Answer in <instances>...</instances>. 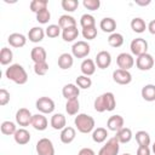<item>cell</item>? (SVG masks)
<instances>
[{
    "instance_id": "obj_25",
    "label": "cell",
    "mask_w": 155,
    "mask_h": 155,
    "mask_svg": "<svg viewBox=\"0 0 155 155\" xmlns=\"http://www.w3.org/2000/svg\"><path fill=\"white\" fill-rule=\"evenodd\" d=\"M74 64V56L70 53H62L58 57V67L63 70L70 69Z\"/></svg>"
},
{
    "instance_id": "obj_43",
    "label": "cell",
    "mask_w": 155,
    "mask_h": 155,
    "mask_svg": "<svg viewBox=\"0 0 155 155\" xmlns=\"http://www.w3.org/2000/svg\"><path fill=\"white\" fill-rule=\"evenodd\" d=\"M48 71V64L47 62H42V63H35L34 64V73L39 76H44L46 75V73Z\"/></svg>"
},
{
    "instance_id": "obj_15",
    "label": "cell",
    "mask_w": 155,
    "mask_h": 155,
    "mask_svg": "<svg viewBox=\"0 0 155 155\" xmlns=\"http://www.w3.org/2000/svg\"><path fill=\"white\" fill-rule=\"evenodd\" d=\"M124 124H125V121L121 115H111L107 121V127L110 131L117 132L121 128H124Z\"/></svg>"
},
{
    "instance_id": "obj_9",
    "label": "cell",
    "mask_w": 155,
    "mask_h": 155,
    "mask_svg": "<svg viewBox=\"0 0 155 155\" xmlns=\"http://www.w3.org/2000/svg\"><path fill=\"white\" fill-rule=\"evenodd\" d=\"M116 64H117L119 69L130 70L134 65V58H133V56L131 53L122 52L116 57Z\"/></svg>"
},
{
    "instance_id": "obj_8",
    "label": "cell",
    "mask_w": 155,
    "mask_h": 155,
    "mask_svg": "<svg viewBox=\"0 0 155 155\" xmlns=\"http://www.w3.org/2000/svg\"><path fill=\"white\" fill-rule=\"evenodd\" d=\"M36 153L38 155H54V147L51 139L41 138L36 143Z\"/></svg>"
},
{
    "instance_id": "obj_22",
    "label": "cell",
    "mask_w": 155,
    "mask_h": 155,
    "mask_svg": "<svg viewBox=\"0 0 155 155\" xmlns=\"http://www.w3.org/2000/svg\"><path fill=\"white\" fill-rule=\"evenodd\" d=\"M13 138H15V142L17 144L24 145V144H28L29 143V140H30V133L24 127H22V128H18L16 131V133L13 134Z\"/></svg>"
},
{
    "instance_id": "obj_39",
    "label": "cell",
    "mask_w": 155,
    "mask_h": 155,
    "mask_svg": "<svg viewBox=\"0 0 155 155\" xmlns=\"http://www.w3.org/2000/svg\"><path fill=\"white\" fill-rule=\"evenodd\" d=\"M75 82H76V86H78L79 88H82V90H87V88H90L91 85H92L91 78H88V76H86V75H79V76L76 78Z\"/></svg>"
},
{
    "instance_id": "obj_14",
    "label": "cell",
    "mask_w": 155,
    "mask_h": 155,
    "mask_svg": "<svg viewBox=\"0 0 155 155\" xmlns=\"http://www.w3.org/2000/svg\"><path fill=\"white\" fill-rule=\"evenodd\" d=\"M62 94L63 97L69 101V99H75L79 97L80 94V88L75 85V84H67L64 85V87L62 88Z\"/></svg>"
},
{
    "instance_id": "obj_50",
    "label": "cell",
    "mask_w": 155,
    "mask_h": 155,
    "mask_svg": "<svg viewBox=\"0 0 155 155\" xmlns=\"http://www.w3.org/2000/svg\"><path fill=\"white\" fill-rule=\"evenodd\" d=\"M151 1L150 0H147V1H142V0H136V4L137 5H139V6H147V5H149Z\"/></svg>"
},
{
    "instance_id": "obj_41",
    "label": "cell",
    "mask_w": 155,
    "mask_h": 155,
    "mask_svg": "<svg viewBox=\"0 0 155 155\" xmlns=\"http://www.w3.org/2000/svg\"><path fill=\"white\" fill-rule=\"evenodd\" d=\"M51 19V13L48 11V8H45V10H41L36 13V21L41 24H46L48 23V21Z\"/></svg>"
},
{
    "instance_id": "obj_20",
    "label": "cell",
    "mask_w": 155,
    "mask_h": 155,
    "mask_svg": "<svg viewBox=\"0 0 155 155\" xmlns=\"http://www.w3.org/2000/svg\"><path fill=\"white\" fill-rule=\"evenodd\" d=\"M45 35H46V33H45V30L41 27H33L28 31V39H29V41L35 42V44L42 41L44 38H45Z\"/></svg>"
},
{
    "instance_id": "obj_37",
    "label": "cell",
    "mask_w": 155,
    "mask_h": 155,
    "mask_svg": "<svg viewBox=\"0 0 155 155\" xmlns=\"http://www.w3.org/2000/svg\"><path fill=\"white\" fill-rule=\"evenodd\" d=\"M136 140H137L138 145L149 147V144H150V136L145 131H138V132H136Z\"/></svg>"
},
{
    "instance_id": "obj_2",
    "label": "cell",
    "mask_w": 155,
    "mask_h": 155,
    "mask_svg": "<svg viewBox=\"0 0 155 155\" xmlns=\"http://www.w3.org/2000/svg\"><path fill=\"white\" fill-rule=\"evenodd\" d=\"M5 76L17 85H24L28 81V74H27L25 69L21 64H17V63L11 64L6 69Z\"/></svg>"
},
{
    "instance_id": "obj_24",
    "label": "cell",
    "mask_w": 155,
    "mask_h": 155,
    "mask_svg": "<svg viewBox=\"0 0 155 155\" xmlns=\"http://www.w3.org/2000/svg\"><path fill=\"white\" fill-rule=\"evenodd\" d=\"M99 28L104 31V33H115V29H116V22L114 18L111 17H105L103 18L101 22H99Z\"/></svg>"
},
{
    "instance_id": "obj_35",
    "label": "cell",
    "mask_w": 155,
    "mask_h": 155,
    "mask_svg": "<svg viewBox=\"0 0 155 155\" xmlns=\"http://www.w3.org/2000/svg\"><path fill=\"white\" fill-rule=\"evenodd\" d=\"M108 44L111 47H115V48L122 46V44H124V36H122V34L116 33V31L113 33V34H110L109 38H108Z\"/></svg>"
},
{
    "instance_id": "obj_40",
    "label": "cell",
    "mask_w": 155,
    "mask_h": 155,
    "mask_svg": "<svg viewBox=\"0 0 155 155\" xmlns=\"http://www.w3.org/2000/svg\"><path fill=\"white\" fill-rule=\"evenodd\" d=\"M61 5H62V7H63L64 11H67V12H74L78 8V6H79V1L78 0H62Z\"/></svg>"
},
{
    "instance_id": "obj_11",
    "label": "cell",
    "mask_w": 155,
    "mask_h": 155,
    "mask_svg": "<svg viewBox=\"0 0 155 155\" xmlns=\"http://www.w3.org/2000/svg\"><path fill=\"white\" fill-rule=\"evenodd\" d=\"M31 117H33V115H31L30 110L27 108H21L16 113V122L22 127L29 126L31 124Z\"/></svg>"
},
{
    "instance_id": "obj_26",
    "label": "cell",
    "mask_w": 155,
    "mask_h": 155,
    "mask_svg": "<svg viewBox=\"0 0 155 155\" xmlns=\"http://www.w3.org/2000/svg\"><path fill=\"white\" fill-rule=\"evenodd\" d=\"M115 138L119 140L120 144H126V143H128V142L132 139V131H131V128H128V127L121 128L120 131L116 132Z\"/></svg>"
},
{
    "instance_id": "obj_44",
    "label": "cell",
    "mask_w": 155,
    "mask_h": 155,
    "mask_svg": "<svg viewBox=\"0 0 155 155\" xmlns=\"http://www.w3.org/2000/svg\"><path fill=\"white\" fill-rule=\"evenodd\" d=\"M82 5L85 8L90 10V11H96L101 6V1L99 0H84L82 1Z\"/></svg>"
},
{
    "instance_id": "obj_32",
    "label": "cell",
    "mask_w": 155,
    "mask_h": 155,
    "mask_svg": "<svg viewBox=\"0 0 155 155\" xmlns=\"http://www.w3.org/2000/svg\"><path fill=\"white\" fill-rule=\"evenodd\" d=\"M13 59V52L8 47H2L0 51V63L2 65H7Z\"/></svg>"
},
{
    "instance_id": "obj_31",
    "label": "cell",
    "mask_w": 155,
    "mask_h": 155,
    "mask_svg": "<svg viewBox=\"0 0 155 155\" xmlns=\"http://www.w3.org/2000/svg\"><path fill=\"white\" fill-rule=\"evenodd\" d=\"M131 29H132L134 33L140 34V33L145 31L147 24H145V22H144L143 18H140V17H134V18L131 21Z\"/></svg>"
},
{
    "instance_id": "obj_47",
    "label": "cell",
    "mask_w": 155,
    "mask_h": 155,
    "mask_svg": "<svg viewBox=\"0 0 155 155\" xmlns=\"http://www.w3.org/2000/svg\"><path fill=\"white\" fill-rule=\"evenodd\" d=\"M150 149L149 147H144V145H139L137 149V155H150Z\"/></svg>"
},
{
    "instance_id": "obj_33",
    "label": "cell",
    "mask_w": 155,
    "mask_h": 155,
    "mask_svg": "<svg viewBox=\"0 0 155 155\" xmlns=\"http://www.w3.org/2000/svg\"><path fill=\"white\" fill-rule=\"evenodd\" d=\"M79 109H80V103H79L78 98L67 101V103H65V111L68 113V115H76L79 113Z\"/></svg>"
},
{
    "instance_id": "obj_48",
    "label": "cell",
    "mask_w": 155,
    "mask_h": 155,
    "mask_svg": "<svg viewBox=\"0 0 155 155\" xmlns=\"http://www.w3.org/2000/svg\"><path fill=\"white\" fill-rule=\"evenodd\" d=\"M78 155H96L94 151L91 149V148H82Z\"/></svg>"
},
{
    "instance_id": "obj_42",
    "label": "cell",
    "mask_w": 155,
    "mask_h": 155,
    "mask_svg": "<svg viewBox=\"0 0 155 155\" xmlns=\"http://www.w3.org/2000/svg\"><path fill=\"white\" fill-rule=\"evenodd\" d=\"M45 33H46V35L48 36V38H57V36H59V34H61V27L58 25V24H50L46 29H45Z\"/></svg>"
},
{
    "instance_id": "obj_21",
    "label": "cell",
    "mask_w": 155,
    "mask_h": 155,
    "mask_svg": "<svg viewBox=\"0 0 155 155\" xmlns=\"http://www.w3.org/2000/svg\"><path fill=\"white\" fill-rule=\"evenodd\" d=\"M61 142L64 143V144H70L75 137H76V132H75V128L74 127H70V126H67L64 127L62 131H61Z\"/></svg>"
},
{
    "instance_id": "obj_30",
    "label": "cell",
    "mask_w": 155,
    "mask_h": 155,
    "mask_svg": "<svg viewBox=\"0 0 155 155\" xmlns=\"http://www.w3.org/2000/svg\"><path fill=\"white\" fill-rule=\"evenodd\" d=\"M108 137V131L104 127H97L92 131V139L94 143H103Z\"/></svg>"
},
{
    "instance_id": "obj_16",
    "label": "cell",
    "mask_w": 155,
    "mask_h": 155,
    "mask_svg": "<svg viewBox=\"0 0 155 155\" xmlns=\"http://www.w3.org/2000/svg\"><path fill=\"white\" fill-rule=\"evenodd\" d=\"M36 131H45L48 126V121L44 114H35L31 117V124H30Z\"/></svg>"
},
{
    "instance_id": "obj_18",
    "label": "cell",
    "mask_w": 155,
    "mask_h": 155,
    "mask_svg": "<svg viewBox=\"0 0 155 155\" xmlns=\"http://www.w3.org/2000/svg\"><path fill=\"white\" fill-rule=\"evenodd\" d=\"M46 57H47V53H46V50L41 46H35L33 47L31 52H30V58L31 61L35 63H42V62H46Z\"/></svg>"
},
{
    "instance_id": "obj_1",
    "label": "cell",
    "mask_w": 155,
    "mask_h": 155,
    "mask_svg": "<svg viewBox=\"0 0 155 155\" xmlns=\"http://www.w3.org/2000/svg\"><path fill=\"white\" fill-rule=\"evenodd\" d=\"M94 110L98 113H103V111H113L116 107V99L113 92H105L101 96H98L94 99L93 103Z\"/></svg>"
},
{
    "instance_id": "obj_23",
    "label": "cell",
    "mask_w": 155,
    "mask_h": 155,
    "mask_svg": "<svg viewBox=\"0 0 155 155\" xmlns=\"http://www.w3.org/2000/svg\"><path fill=\"white\" fill-rule=\"evenodd\" d=\"M80 69H81V73L82 75H86V76H91L94 74L96 71V62L93 59H90V58H86L82 61L81 65H80Z\"/></svg>"
},
{
    "instance_id": "obj_34",
    "label": "cell",
    "mask_w": 155,
    "mask_h": 155,
    "mask_svg": "<svg viewBox=\"0 0 155 155\" xmlns=\"http://www.w3.org/2000/svg\"><path fill=\"white\" fill-rule=\"evenodd\" d=\"M1 133L5 134V136H13L17 131V127H16V124L12 122V121H4L1 122Z\"/></svg>"
},
{
    "instance_id": "obj_19",
    "label": "cell",
    "mask_w": 155,
    "mask_h": 155,
    "mask_svg": "<svg viewBox=\"0 0 155 155\" xmlns=\"http://www.w3.org/2000/svg\"><path fill=\"white\" fill-rule=\"evenodd\" d=\"M51 126L53 130H63L64 127H67V119L63 114L61 113H56L51 116V121H50Z\"/></svg>"
},
{
    "instance_id": "obj_12",
    "label": "cell",
    "mask_w": 155,
    "mask_h": 155,
    "mask_svg": "<svg viewBox=\"0 0 155 155\" xmlns=\"http://www.w3.org/2000/svg\"><path fill=\"white\" fill-rule=\"evenodd\" d=\"M113 80L119 85H128L132 81V74L128 70L115 69L113 71Z\"/></svg>"
},
{
    "instance_id": "obj_38",
    "label": "cell",
    "mask_w": 155,
    "mask_h": 155,
    "mask_svg": "<svg viewBox=\"0 0 155 155\" xmlns=\"http://www.w3.org/2000/svg\"><path fill=\"white\" fill-rule=\"evenodd\" d=\"M80 24L82 27V29L85 28H91V27H96V19L90 13H85L81 16L80 18Z\"/></svg>"
},
{
    "instance_id": "obj_13",
    "label": "cell",
    "mask_w": 155,
    "mask_h": 155,
    "mask_svg": "<svg viewBox=\"0 0 155 155\" xmlns=\"http://www.w3.org/2000/svg\"><path fill=\"white\" fill-rule=\"evenodd\" d=\"M96 65L99 69H107L111 64V54L108 51H99L96 56Z\"/></svg>"
},
{
    "instance_id": "obj_51",
    "label": "cell",
    "mask_w": 155,
    "mask_h": 155,
    "mask_svg": "<svg viewBox=\"0 0 155 155\" xmlns=\"http://www.w3.org/2000/svg\"><path fill=\"white\" fill-rule=\"evenodd\" d=\"M153 153L155 154V142H154V144H153Z\"/></svg>"
},
{
    "instance_id": "obj_28",
    "label": "cell",
    "mask_w": 155,
    "mask_h": 155,
    "mask_svg": "<svg viewBox=\"0 0 155 155\" xmlns=\"http://www.w3.org/2000/svg\"><path fill=\"white\" fill-rule=\"evenodd\" d=\"M78 36H79L78 27H70V28H67V29L62 30V38L65 42H71L75 39H78Z\"/></svg>"
},
{
    "instance_id": "obj_29",
    "label": "cell",
    "mask_w": 155,
    "mask_h": 155,
    "mask_svg": "<svg viewBox=\"0 0 155 155\" xmlns=\"http://www.w3.org/2000/svg\"><path fill=\"white\" fill-rule=\"evenodd\" d=\"M58 25L61 27V29H67L70 27H76V19L73 16L69 15H62L58 19Z\"/></svg>"
},
{
    "instance_id": "obj_46",
    "label": "cell",
    "mask_w": 155,
    "mask_h": 155,
    "mask_svg": "<svg viewBox=\"0 0 155 155\" xmlns=\"http://www.w3.org/2000/svg\"><path fill=\"white\" fill-rule=\"evenodd\" d=\"M8 102H10V93H8V91L5 90V88H1L0 90V105L4 107Z\"/></svg>"
},
{
    "instance_id": "obj_36",
    "label": "cell",
    "mask_w": 155,
    "mask_h": 155,
    "mask_svg": "<svg viewBox=\"0 0 155 155\" xmlns=\"http://www.w3.org/2000/svg\"><path fill=\"white\" fill-rule=\"evenodd\" d=\"M47 5H48V1L47 0H33L30 2L29 7H30V11L36 15L39 11L47 8Z\"/></svg>"
},
{
    "instance_id": "obj_10",
    "label": "cell",
    "mask_w": 155,
    "mask_h": 155,
    "mask_svg": "<svg viewBox=\"0 0 155 155\" xmlns=\"http://www.w3.org/2000/svg\"><path fill=\"white\" fill-rule=\"evenodd\" d=\"M136 65L139 70H143V71H147V70H150L153 67H154V58L150 53H144V54H140L137 57L136 59Z\"/></svg>"
},
{
    "instance_id": "obj_7",
    "label": "cell",
    "mask_w": 155,
    "mask_h": 155,
    "mask_svg": "<svg viewBox=\"0 0 155 155\" xmlns=\"http://www.w3.org/2000/svg\"><path fill=\"white\" fill-rule=\"evenodd\" d=\"M130 48H131L132 54H134V56L138 57L140 54L147 53V51H148V42L143 38H136V39H133L131 41Z\"/></svg>"
},
{
    "instance_id": "obj_5",
    "label": "cell",
    "mask_w": 155,
    "mask_h": 155,
    "mask_svg": "<svg viewBox=\"0 0 155 155\" xmlns=\"http://www.w3.org/2000/svg\"><path fill=\"white\" fill-rule=\"evenodd\" d=\"M119 150H120V143L115 137H113L108 139V142L101 148L98 155H117Z\"/></svg>"
},
{
    "instance_id": "obj_17",
    "label": "cell",
    "mask_w": 155,
    "mask_h": 155,
    "mask_svg": "<svg viewBox=\"0 0 155 155\" xmlns=\"http://www.w3.org/2000/svg\"><path fill=\"white\" fill-rule=\"evenodd\" d=\"M7 41H8L10 46L16 47V48H19V47H23L25 45L27 38L23 34H21V33H12V34L8 35Z\"/></svg>"
},
{
    "instance_id": "obj_49",
    "label": "cell",
    "mask_w": 155,
    "mask_h": 155,
    "mask_svg": "<svg viewBox=\"0 0 155 155\" xmlns=\"http://www.w3.org/2000/svg\"><path fill=\"white\" fill-rule=\"evenodd\" d=\"M147 29L149 30V33H150V34L155 35V19H153V21H150V22H149V24L147 25Z\"/></svg>"
},
{
    "instance_id": "obj_27",
    "label": "cell",
    "mask_w": 155,
    "mask_h": 155,
    "mask_svg": "<svg viewBox=\"0 0 155 155\" xmlns=\"http://www.w3.org/2000/svg\"><path fill=\"white\" fill-rule=\"evenodd\" d=\"M140 93H142V97H143L144 101H147V102H154L155 101V85L148 84V85L143 86Z\"/></svg>"
},
{
    "instance_id": "obj_45",
    "label": "cell",
    "mask_w": 155,
    "mask_h": 155,
    "mask_svg": "<svg viewBox=\"0 0 155 155\" xmlns=\"http://www.w3.org/2000/svg\"><path fill=\"white\" fill-rule=\"evenodd\" d=\"M82 36L87 40H93L97 36V28L91 27V28H85L82 29Z\"/></svg>"
},
{
    "instance_id": "obj_52",
    "label": "cell",
    "mask_w": 155,
    "mask_h": 155,
    "mask_svg": "<svg viewBox=\"0 0 155 155\" xmlns=\"http://www.w3.org/2000/svg\"><path fill=\"white\" fill-rule=\"evenodd\" d=\"M124 155H131V154H124Z\"/></svg>"
},
{
    "instance_id": "obj_3",
    "label": "cell",
    "mask_w": 155,
    "mask_h": 155,
    "mask_svg": "<svg viewBox=\"0 0 155 155\" xmlns=\"http://www.w3.org/2000/svg\"><path fill=\"white\" fill-rule=\"evenodd\" d=\"M74 124L78 128V131L80 133H90L94 130V119L87 114H78V116H75L74 119Z\"/></svg>"
},
{
    "instance_id": "obj_6",
    "label": "cell",
    "mask_w": 155,
    "mask_h": 155,
    "mask_svg": "<svg viewBox=\"0 0 155 155\" xmlns=\"http://www.w3.org/2000/svg\"><path fill=\"white\" fill-rule=\"evenodd\" d=\"M35 108L41 114H51L54 110V102L50 97H40L35 102Z\"/></svg>"
},
{
    "instance_id": "obj_4",
    "label": "cell",
    "mask_w": 155,
    "mask_h": 155,
    "mask_svg": "<svg viewBox=\"0 0 155 155\" xmlns=\"http://www.w3.org/2000/svg\"><path fill=\"white\" fill-rule=\"evenodd\" d=\"M90 51H91V46L87 44V41L84 40L76 41L71 46V54L75 58H85L88 56Z\"/></svg>"
}]
</instances>
